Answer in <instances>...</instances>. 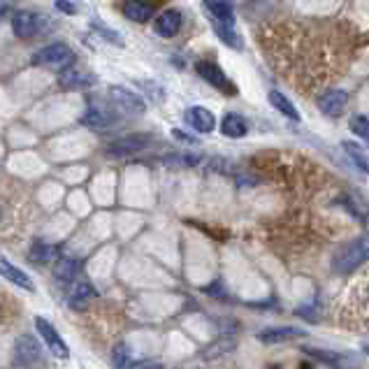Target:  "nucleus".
<instances>
[{"label":"nucleus","mask_w":369,"mask_h":369,"mask_svg":"<svg viewBox=\"0 0 369 369\" xmlns=\"http://www.w3.org/2000/svg\"><path fill=\"white\" fill-rule=\"evenodd\" d=\"M186 121L198 133H212L216 128V119L207 107H191L186 112Z\"/></svg>","instance_id":"nucleus-18"},{"label":"nucleus","mask_w":369,"mask_h":369,"mask_svg":"<svg viewBox=\"0 0 369 369\" xmlns=\"http://www.w3.org/2000/svg\"><path fill=\"white\" fill-rule=\"evenodd\" d=\"M123 14L135 24H147L154 17V5L149 0H128L123 5Z\"/></svg>","instance_id":"nucleus-19"},{"label":"nucleus","mask_w":369,"mask_h":369,"mask_svg":"<svg viewBox=\"0 0 369 369\" xmlns=\"http://www.w3.org/2000/svg\"><path fill=\"white\" fill-rule=\"evenodd\" d=\"M140 369H163V365H158V363H147V365H142Z\"/></svg>","instance_id":"nucleus-33"},{"label":"nucleus","mask_w":369,"mask_h":369,"mask_svg":"<svg viewBox=\"0 0 369 369\" xmlns=\"http://www.w3.org/2000/svg\"><path fill=\"white\" fill-rule=\"evenodd\" d=\"M58 84H61L65 91H81V88H88L95 84V74L88 70H81V67H65L61 70V77H58Z\"/></svg>","instance_id":"nucleus-9"},{"label":"nucleus","mask_w":369,"mask_h":369,"mask_svg":"<svg viewBox=\"0 0 369 369\" xmlns=\"http://www.w3.org/2000/svg\"><path fill=\"white\" fill-rule=\"evenodd\" d=\"M35 328H37V333L42 335V342L51 351V356L58 358V360H67V358H70V349H67V344L63 342V337L56 333L54 326H51L47 318L37 316V318H35Z\"/></svg>","instance_id":"nucleus-6"},{"label":"nucleus","mask_w":369,"mask_h":369,"mask_svg":"<svg viewBox=\"0 0 369 369\" xmlns=\"http://www.w3.org/2000/svg\"><path fill=\"white\" fill-rule=\"evenodd\" d=\"M342 147H344L346 156L356 163V168L360 172H365V175H369V154H365V149L360 145H356V142H344Z\"/></svg>","instance_id":"nucleus-23"},{"label":"nucleus","mask_w":369,"mask_h":369,"mask_svg":"<svg viewBox=\"0 0 369 369\" xmlns=\"http://www.w3.org/2000/svg\"><path fill=\"white\" fill-rule=\"evenodd\" d=\"M182 24H184V19L177 10H165L156 17L154 31L161 37H175L179 31H182Z\"/></svg>","instance_id":"nucleus-11"},{"label":"nucleus","mask_w":369,"mask_h":369,"mask_svg":"<svg viewBox=\"0 0 369 369\" xmlns=\"http://www.w3.org/2000/svg\"><path fill=\"white\" fill-rule=\"evenodd\" d=\"M346 102H349V95H346V91H342V88H333V91L323 93V95L318 98V109H321L326 116L339 119V116L344 114Z\"/></svg>","instance_id":"nucleus-10"},{"label":"nucleus","mask_w":369,"mask_h":369,"mask_svg":"<svg viewBox=\"0 0 369 369\" xmlns=\"http://www.w3.org/2000/svg\"><path fill=\"white\" fill-rule=\"evenodd\" d=\"M0 276H5L7 281H12L14 286H19V288H24V290H28V293L35 290L33 279L28 276V274L24 272V269H19L17 265H12V262L7 260L3 253H0Z\"/></svg>","instance_id":"nucleus-12"},{"label":"nucleus","mask_w":369,"mask_h":369,"mask_svg":"<svg viewBox=\"0 0 369 369\" xmlns=\"http://www.w3.org/2000/svg\"><path fill=\"white\" fill-rule=\"evenodd\" d=\"M42 356V346L37 344V339L31 335L19 337L17 342V360L21 365H35Z\"/></svg>","instance_id":"nucleus-17"},{"label":"nucleus","mask_w":369,"mask_h":369,"mask_svg":"<svg viewBox=\"0 0 369 369\" xmlns=\"http://www.w3.org/2000/svg\"><path fill=\"white\" fill-rule=\"evenodd\" d=\"M0 218H3V212H0Z\"/></svg>","instance_id":"nucleus-35"},{"label":"nucleus","mask_w":369,"mask_h":369,"mask_svg":"<svg viewBox=\"0 0 369 369\" xmlns=\"http://www.w3.org/2000/svg\"><path fill=\"white\" fill-rule=\"evenodd\" d=\"M351 130L356 135H360V137L369 145V119L367 116H353L351 119Z\"/></svg>","instance_id":"nucleus-29"},{"label":"nucleus","mask_w":369,"mask_h":369,"mask_svg":"<svg viewBox=\"0 0 369 369\" xmlns=\"http://www.w3.org/2000/svg\"><path fill=\"white\" fill-rule=\"evenodd\" d=\"M342 323L346 330H367L369 333V267L351 283L349 295L342 304Z\"/></svg>","instance_id":"nucleus-1"},{"label":"nucleus","mask_w":369,"mask_h":369,"mask_svg":"<svg viewBox=\"0 0 369 369\" xmlns=\"http://www.w3.org/2000/svg\"><path fill=\"white\" fill-rule=\"evenodd\" d=\"M95 31H100L105 37H107V40H112L114 44H123V42H121V35L114 33V31H109V28H105V26L100 24V21H98V24H95Z\"/></svg>","instance_id":"nucleus-30"},{"label":"nucleus","mask_w":369,"mask_h":369,"mask_svg":"<svg viewBox=\"0 0 369 369\" xmlns=\"http://www.w3.org/2000/svg\"><path fill=\"white\" fill-rule=\"evenodd\" d=\"M269 102H272V107H276L286 119H290V121H300V112L295 105L290 102V98H286L281 91H269Z\"/></svg>","instance_id":"nucleus-22"},{"label":"nucleus","mask_w":369,"mask_h":369,"mask_svg":"<svg viewBox=\"0 0 369 369\" xmlns=\"http://www.w3.org/2000/svg\"><path fill=\"white\" fill-rule=\"evenodd\" d=\"M195 70H198V74L207 81L209 86L218 88L221 93H225V95H235L237 93V86L232 84V81L228 79V74H225L214 61H200L198 65H195Z\"/></svg>","instance_id":"nucleus-5"},{"label":"nucleus","mask_w":369,"mask_h":369,"mask_svg":"<svg viewBox=\"0 0 369 369\" xmlns=\"http://www.w3.org/2000/svg\"><path fill=\"white\" fill-rule=\"evenodd\" d=\"M133 363H135V358H133L130 346L123 344V342H119L114 346V351H112V367H114V369H130Z\"/></svg>","instance_id":"nucleus-24"},{"label":"nucleus","mask_w":369,"mask_h":369,"mask_svg":"<svg viewBox=\"0 0 369 369\" xmlns=\"http://www.w3.org/2000/svg\"><path fill=\"white\" fill-rule=\"evenodd\" d=\"M304 353L309 358H314V360H321V363H326V365H339V363H344V356L342 353H335V351H321V349H304Z\"/></svg>","instance_id":"nucleus-28"},{"label":"nucleus","mask_w":369,"mask_h":369,"mask_svg":"<svg viewBox=\"0 0 369 369\" xmlns=\"http://www.w3.org/2000/svg\"><path fill=\"white\" fill-rule=\"evenodd\" d=\"M221 133L225 135V137H230V140L244 137V135L248 133L246 119L239 116V114H235V112H230V114L223 116V121H221Z\"/></svg>","instance_id":"nucleus-20"},{"label":"nucleus","mask_w":369,"mask_h":369,"mask_svg":"<svg viewBox=\"0 0 369 369\" xmlns=\"http://www.w3.org/2000/svg\"><path fill=\"white\" fill-rule=\"evenodd\" d=\"M307 337V330H300V328H267L258 333V342L262 344H283V342H290V339H304Z\"/></svg>","instance_id":"nucleus-15"},{"label":"nucleus","mask_w":369,"mask_h":369,"mask_svg":"<svg viewBox=\"0 0 369 369\" xmlns=\"http://www.w3.org/2000/svg\"><path fill=\"white\" fill-rule=\"evenodd\" d=\"M152 145V137L145 133L140 135H126V137L114 140L107 147V156H130V154H140Z\"/></svg>","instance_id":"nucleus-8"},{"label":"nucleus","mask_w":369,"mask_h":369,"mask_svg":"<svg viewBox=\"0 0 369 369\" xmlns=\"http://www.w3.org/2000/svg\"><path fill=\"white\" fill-rule=\"evenodd\" d=\"M58 248L51 246V244H44V242H35L31 246V253H28V258H31L35 265H44V262H49L51 258L56 255Z\"/></svg>","instance_id":"nucleus-26"},{"label":"nucleus","mask_w":369,"mask_h":369,"mask_svg":"<svg viewBox=\"0 0 369 369\" xmlns=\"http://www.w3.org/2000/svg\"><path fill=\"white\" fill-rule=\"evenodd\" d=\"M109 98H112V105L116 107V112H121V114L135 116V114H145V109H147L145 100L126 86H109Z\"/></svg>","instance_id":"nucleus-4"},{"label":"nucleus","mask_w":369,"mask_h":369,"mask_svg":"<svg viewBox=\"0 0 369 369\" xmlns=\"http://www.w3.org/2000/svg\"><path fill=\"white\" fill-rule=\"evenodd\" d=\"M172 137L175 140H179V142H184V145H195V137H191V135L188 133H184V130H179V128H175V130H172Z\"/></svg>","instance_id":"nucleus-32"},{"label":"nucleus","mask_w":369,"mask_h":369,"mask_svg":"<svg viewBox=\"0 0 369 369\" xmlns=\"http://www.w3.org/2000/svg\"><path fill=\"white\" fill-rule=\"evenodd\" d=\"M44 17H40V14H35L31 10H21L12 17V31L17 37H21V40H31V37L40 35L42 28H44Z\"/></svg>","instance_id":"nucleus-7"},{"label":"nucleus","mask_w":369,"mask_h":369,"mask_svg":"<svg viewBox=\"0 0 369 369\" xmlns=\"http://www.w3.org/2000/svg\"><path fill=\"white\" fill-rule=\"evenodd\" d=\"M33 63L51 67V70H65V67L74 65V51L65 42H54L42 47L40 51H35Z\"/></svg>","instance_id":"nucleus-3"},{"label":"nucleus","mask_w":369,"mask_h":369,"mask_svg":"<svg viewBox=\"0 0 369 369\" xmlns=\"http://www.w3.org/2000/svg\"><path fill=\"white\" fill-rule=\"evenodd\" d=\"M114 121H116V112L107 109L100 102H91L84 114V123L91 128H109V126H114Z\"/></svg>","instance_id":"nucleus-13"},{"label":"nucleus","mask_w":369,"mask_h":369,"mask_svg":"<svg viewBox=\"0 0 369 369\" xmlns=\"http://www.w3.org/2000/svg\"><path fill=\"white\" fill-rule=\"evenodd\" d=\"M77 272H79V262L77 260H74V258H61L56 262V267H54V279H56V283L67 286L70 281H74Z\"/></svg>","instance_id":"nucleus-21"},{"label":"nucleus","mask_w":369,"mask_h":369,"mask_svg":"<svg viewBox=\"0 0 369 369\" xmlns=\"http://www.w3.org/2000/svg\"><path fill=\"white\" fill-rule=\"evenodd\" d=\"M56 7L61 12H65V14H77L79 12V7L72 3V0H56Z\"/></svg>","instance_id":"nucleus-31"},{"label":"nucleus","mask_w":369,"mask_h":369,"mask_svg":"<svg viewBox=\"0 0 369 369\" xmlns=\"http://www.w3.org/2000/svg\"><path fill=\"white\" fill-rule=\"evenodd\" d=\"M202 3H205V10L214 19V24L235 26V10H232L230 0H202Z\"/></svg>","instance_id":"nucleus-14"},{"label":"nucleus","mask_w":369,"mask_h":369,"mask_svg":"<svg viewBox=\"0 0 369 369\" xmlns=\"http://www.w3.org/2000/svg\"><path fill=\"white\" fill-rule=\"evenodd\" d=\"M232 349H235V339H232V337H221V339H216V342L209 346V349L202 351V358L214 360V358L223 356V353H228Z\"/></svg>","instance_id":"nucleus-27"},{"label":"nucleus","mask_w":369,"mask_h":369,"mask_svg":"<svg viewBox=\"0 0 369 369\" xmlns=\"http://www.w3.org/2000/svg\"><path fill=\"white\" fill-rule=\"evenodd\" d=\"M369 260V232L351 239L349 244L342 246L333 258V269L337 274H351Z\"/></svg>","instance_id":"nucleus-2"},{"label":"nucleus","mask_w":369,"mask_h":369,"mask_svg":"<svg viewBox=\"0 0 369 369\" xmlns=\"http://www.w3.org/2000/svg\"><path fill=\"white\" fill-rule=\"evenodd\" d=\"M214 31H216V35L221 37V42H225L228 47H232V49H242L244 47V42H242V35H239L237 31H235V26H225V24H214Z\"/></svg>","instance_id":"nucleus-25"},{"label":"nucleus","mask_w":369,"mask_h":369,"mask_svg":"<svg viewBox=\"0 0 369 369\" xmlns=\"http://www.w3.org/2000/svg\"><path fill=\"white\" fill-rule=\"evenodd\" d=\"M98 297V290L93 288L88 281H79L74 288L70 290V295H67V307L74 309V311H79V309H84L93 302Z\"/></svg>","instance_id":"nucleus-16"},{"label":"nucleus","mask_w":369,"mask_h":369,"mask_svg":"<svg viewBox=\"0 0 369 369\" xmlns=\"http://www.w3.org/2000/svg\"><path fill=\"white\" fill-rule=\"evenodd\" d=\"M302 369H311V367H309V365H304V367H302Z\"/></svg>","instance_id":"nucleus-34"}]
</instances>
